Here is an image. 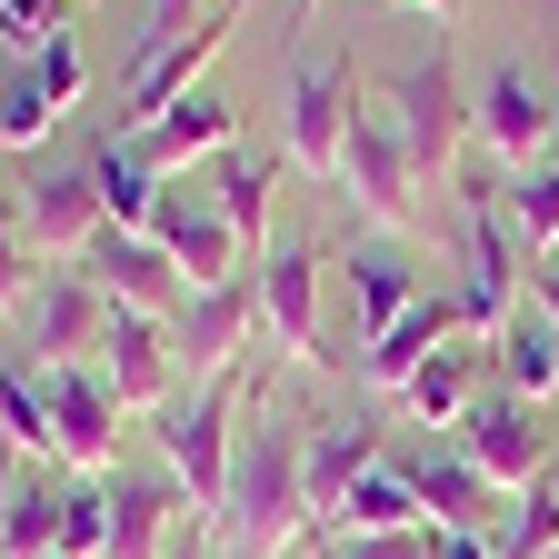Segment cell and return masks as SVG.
<instances>
[{
	"label": "cell",
	"mask_w": 559,
	"mask_h": 559,
	"mask_svg": "<svg viewBox=\"0 0 559 559\" xmlns=\"http://www.w3.org/2000/svg\"><path fill=\"white\" fill-rule=\"evenodd\" d=\"M170 559H210V520H180V539H170Z\"/></svg>",
	"instance_id": "41"
},
{
	"label": "cell",
	"mask_w": 559,
	"mask_h": 559,
	"mask_svg": "<svg viewBox=\"0 0 559 559\" xmlns=\"http://www.w3.org/2000/svg\"><path fill=\"white\" fill-rule=\"evenodd\" d=\"M390 11H409V21H430V31H440V21L460 11V0H390Z\"/></svg>",
	"instance_id": "42"
},
{
	"label": "cell",
	"mask_w": 559,
	"mask_h": 559,
	"mask_svg": "<svg viewBox=\"0 0 559 559\" xmlns=\"http://www.w3.org/2000/svg\"><path fill=\"white\" fill-rule=\"evenodd\" d=\"M210 539H221L230 559H290L310 530V500H300V430L270 409V370L240 409V460H230V500L221 520H210Z\"/></svg>",
	"instance_id": "1"
},
{
	"label": "cell",
	"mask_w": 559,
	"mask_h": 559,
	"mask_svg": "<svg viewBox=\"0 0 559 559\" xmlns=\"http://www.w3.org/2000/svg\"><path fill=\"white\" fill-rule=\"evenodd\" d=\"M180 31H200L190 0H151V31H140V50H160V40H180Z\"/></svg>",
	"instance_id": "38"
},
{
	"label": "cell",
	"mask_w": 559,
	"mask_h": 559,
	"mask_svg": "<svg viewBox=\"0 0 559 559\" xmlns=\"http://www.w3.org/2000/svg\"><path fill=\"white\" fill-rule=\"evenodd\" d=\"M151 240L170 250V270L190 280V290H221V280H240V270H250V250L230 240V221H221L210 200H160Z\"/></svg>",
	"instance_id": "20"
},
{
	"label": "cell",
	"mask_w": 559,
	"mask_h": 559,
	"mask_svg": "<svg viewBox=\"0 0 559 559\" xmlns=\"http://www.w3.org/2000/svg\"><path fill=\"white\" fill-rule=\"evenodd\" d=\"M31 290H40V260H31V240H21V200L0 190V320H21Z\"/></svg>",
	"instance_id": "35"
},
{
	"label": "cell",
	"mask_w": 559,
	"mask_h": 559,
	"mask_svg": "<svg viewBox=\"0 0 559 559\" xmlns=\"http://www.w3.org/2000/svg\"><path fill=\"white\" fill-rule=\"evenodd\" d=\"M310 11H320V0H300V21H310Z\"/></svg>",
	"instance_id": "43"
},
{
	"label": "cell",
	"mask_w": 559,
	"mask_h": 559,
	"mask_svg": "<svg viewBox=\"0 0 559 559\" xmlns=\"http://www.w3.org/2000/svg\"><path fill=\"white\" fill-rule=\"evenodd\" d=\"M280 170H290V160H260V151H230V160H221V200H210V210L230 221V240L250 250V270L270 260V200H280Z\"/></svg>",
	"instance_id": "24"
},
{
	"label": "cell",
	"mask_w": 559,
	"mask_h": 559,
	"mask_svg": "<svg viewBox=\"0 0 559 559\" xmlns=\"http://www.w3.org/2000/svg\"><path fill=\"white\" fill-rule=\"evenodd\" d=\"M180 520H190V500H180L170 469H160V479L110 469V549H100V559H170Z\"/></svg>",
	"instance_id": "21"
},
{
	"label": "cell",
	"mask_w": 559,
	"mask_h": 559,
	"mask_svg": "<svg viewBox=\"0 0 559 559\" xmlns=\"http://www.w3.org/2000/svg\"><path fill=\"white\" fill-rule=\"evenodd\" d=\"M91 180H100V210H110V230H151L160 221V200H170V180L130 151V140H110L100 130V151H91Z\"/></svg>",
	"instance_id": "27"
},
{
	"label": "cell",
	"mask_w": 559,
	"mask_h": 559,
	"mask_svg": "<svg viewBox=\"0 0 559 559\" xmlns=\"http://www.w3.org/2000/svg\"><path fill=\"white\" fill-rule=\"evenodd\" d=\"M130 151L151 160L160 180H170V170H190V160H230V151H240V110H230L221 91H190L170 120H151V130H140Z\"/></svg>",
	"instance_id": "22"
},
{
	"label": "cell",
	"mask_w": 559,
	"mask_h": 559,
	"mask_svg": "<svg viewBox=\"0 0 559 559\" xmlns=\"http://www.w3.org/2000/svg\"><path fill=\"white\" fill-rule=\"evenodd\" d=\"M460 460L479 469V479H500L510 500L530 479H549L559 469V430L539 419V400H520V390H479L469 400V419H460Z\"/></svg>",
	"instance_id": "8"
},
{
	"label": "cell",
	"mask_w": 559,
	"mask_h": 559,
	"mask_svg": "<svg viewBox=\"0 0 559 559\" xmlns=\"http://www.w3.org/2000/svg\"><path fill=\"white\" fill-rule=\"evenodd\" d=\"M100 380L120 409H170L180 400V349H170V320H140V310H110V340H100Z\"/></svg>",
	"instance_id": "17"
},
{
	"label": "cell",
	"mask_w": 559,
	"mask_h": 559,
	"mask_svg": "<svg viewBox=\"0 0 559 559\" xmlns=\"http://www.w3.org/2000/svg\"><path fill=\"white\" fill-rule=\"evenodd\" d=\"M349 120H360V70H349V60H300L290 70V120H280V160H290L300 180L340 190Z\"/></svg>",
	"instance_id": "7"
},
{
	"label": "cell",
	"mask_w": 559,
	"mask_h": 559,
	"mask_svg": "<svg viewBox=\"0 0 559 559\" xmlns=\"http://www.w3.org/2000/svg\"><path fill=\"white\" fill-rule=\"evenodd\" d=\"M260 340L290 370H330V349H320V250H270L260 260Z\"/></svg>",
	"instance_id": "15"
},
{
	"label": "cell",
	"mask_w": 559,
	"mask_h": 559,
	"mask_svg": "<svg viewBox=\"0 0 559 559\" xmlns=\"http://www.w3.org/2000/svg\"><path fill=\"white\" fill-rule=\"evenodd\" d=\"M50 559H60V549H50Z\"/></svg>",
	"instance_id": "45"
},
{
	"label": "cell",
	"mask_w": 559,
	"mask_h": 559,
	"mask_svg": "<svg viewBox=\"0 0 559 559\" xmlns=\"http://www.w3.org/2000/svg\"><path fill=\"white\" fill-rule=\"evenodd\" d=\"M70 11H81V0H70Z\"/></svg>",
	"instance_id": "44"
},
{
	"label": "cell",
	"mask_w": 559,
	"mask_h": 559,
	"mask_svg": "<svg viewBox=\"0 0 559 559\" xmlns=\"http://www.w3.org/2000/svg\"><path fill=\"white\" fill-rule=\"evenodd\" d=\"M520 300H530V260H510L500 180H460V310H469V340L489 349Z\"/></svg>",
	"instance_id": "5"
},
{
	"label": "cell",
	"mask_w": 559,
	"mask_h": 559,
	"mask_svg": "<svg viewBox=\"0 0 559 559\" xmlns=\"http://www.w3.org/2000/svg\"><path fill=\"white\" fill-rule=\"evenodd\" d=\"M380 530H430V510H419V489H409L400 460L360 469V479H349V500H340V520H330V539H380Z\"/></svg>",
	"instance_id": "25"
},
{
	"label": "cell",
	"mask_w": 559,
	"mask_h": 559,
	"mask_svg": "<svg viewBox=\"0 0 559 559\" xmlns=\"http://www.w3.org/2000/svg\"><path fill=\"white\" fill-rule=\"evenodd\" d=\"M390 450H380V419L370 409H340V419H310L300 430V500H310V530L330 539V520H340V500H349V479L360 469H380Z\"/></svg>",
	"instance_id": "14"
},
{
	"label": "cell",
	"mask_w": 559,
	"mask_h": 559,
	"mask_svg": "<svg viewBox=\"0 0 559 559\" xmlns=\"http://www.w3.org/2000/svg\"><path fill=\"white\" fill-rule=\"evenodd\" d=\"M500 200H510L520 260H530V270H539V260H559V151H549V160H530V170H510V180H500Z\"/></svg>",
	"instance_id": "28"
},
{
	"label": "cell",
	"mask_w": 559,
	"mask_h": 559,
	"mask_svg": "<svg viewBox=\"0 0 559 559\" xmlns=\"http://www.w3.org/2000/svg\"><path fill=\"white\" fill-rule=\"evenodd\" d=\"M100 340H110V290L91 270H40V290L21 310L31 370H81V360H100Z\"/></svg>",
	"instance_id": "10"
},
{
	"label": "cell",
	"mask_w": 559,
	"mask_h": 559,
	"mask_svg": "<svg viewBox=\"0 0 559 559\" xmlns=\"http://www.w3.org/2000/svg\"><path fill=\"white\" fill-rule=\"evenodd\" d=\"M81 270L110 290V310H140V320H180V310H190V280L170 270V250H160L151 230H100Z\"/></svg>",
	"instance_id": "16"
},
{
	"label": "cell",
	"mask_w": 559,
	"mask_h": 559,
	"mask_svg": "<svg viewBox=\"0 0 559 559\" xmlns=\"http://www.w3.org/2000/svg\"><path fill=\"white\" fill-rule=\"evenodd\" d=\"M489 360H500V390L549 400V390H559V320H549L539 300H520V310H510V330L489 340Z\"/></svg>",
	"instance_id": "26"
},
{
	"label": "cell",
	"mask_w": 559,
	"mask_h": 559,
	"mask_svg": "<svg viewBox=\"0 0 559 559\" xmlns=\"http://www.w3.org/2000/svg\"><path fill=\"white\" fill-rule=\"evenodd\" d=\"M400 151L419 170V190H460V151H469V91H460V60H450V31H430V50H419L400 81L380 91Z\"/></svg>",
	"instance_id": "3"
},
{
	"label": "cell",
	"mask_w": 559,
	"mask_h": 559,
	"mask_svg": "<svg viewBox=\"0 0 559 559\" xmlns=\"http://www.w3.org/2000/svg\"><path fill=\"white\" fill-rule=\"evenodd\" d=\"M400 469H409V489H419V510H430V530H500V520H510V489L479 479L460 450H409Z\"/></svg>",
	"instance_id": "19"
},
{
	"label": "cell",
	"mask_w": 559,
	"mask_h": 559,
	"mask_svg": "<svg viewBox=\"0 0 559 559\" xmlns=\"http://www.w3.org/2000/svg\"><path fill=\"white\" fill-rule=\"evenodd\" d=\"M0 450L50 460V380H31V360L0 370Z\"/></svg>",
	"instance_id": "30"
},
{
	"label": "cell",
	"mask_w": 559,
	"mask_h": 559,
	"mask_svg": "<svg viewBox=\"0 0 559 559\" xmlns=\"http://www.w3.org/2000/svg\"><path fill=\"white\" fill-rule=\"evenodd\" d=\"M489 549H500V559H549V549H559V469L530 479L520 500H510V520L489 530Z\"/></svg>",
	"instance_id": "31"
},
{
	"label": "cell",
	"mask_w": 559,
	"mask_h": 559,
	"mask_svg": "<svg viewBox=\"0 0 559 559\" xmlns=\"http://www.w3.org/2000/svg\"><path fill=\"white\" fill-rule=\"evenodd\" d=\"M450 340H469V310H460V290H419V300H409V310H400V320H390V330L360 349V380L400 400V390H409V370L430 360V349H450Z\"/></svg>",
	"instance_id": "18"
},
{
	"label": "cell",
	"mask_w": 559,
	"mask_h": 559,
	"mask_svg": "<svg viewBox=\"0 0 559 559\" xmlns=\"http://www.w3.org/2000/svg\"><path fill=\"white\" fill-rule=\"evenodd\" d=\"M250 21V0H221L200 31H180V40H160V50H140L130 70H120V91H110V140H140L151 120H170L190 91H200V70L230 50V31Z\"/></svg>",
	"instance_id": "4"
},
{
	"label": "cell",
	"mask_w": 559,
	"mask_h": 559,
	"mask_svg": "<svg viewBox=\"0 0 559 559\" xmlns=\"http://www.w3.org/2000/svg\"><path fill=\"white\" fill-rule=\"evenodd\" d=\"M50 130H60V100L40 91V70L21 60L11 81H0V160H21L31 140H50Z\"/></svg>",
	"instance_id": "32"
},
{
	"label": "cell",
	"mask_w": 559,
	"mask_h": 559,
	"mask_svg": "<svg viewBox=\"0 0 559 559\" xmlns=\"http://www.w3.org/2000/svg\"><path fill=\"white\" fill-rule=\"evenodd\" d=\"M440 559H500V549H489V530H440Z\"/></svg>",
	"instance_id": "39"
},
{
	"label": "cell",
	"mask_w": 559,
	"mask_h": 559,
	"mask_svg": "<svg viewBox=\"0 0 559 559\" xmlns=\"http://www.w3.org/2000/svg\"><path fill=\"white\" fill-rule=\"evenodd\" d=\"M419 300V280H409V260H390V250H360V260H349V330H360V349L400 320Z\"/></svg>",
	"instance_id": "29"
},
{
	"label": "cell",
	"mask_w": 559,
	"mask_h": 559,
	"mask_svg": "<svg viewBox=\"0 0 559 559\" xmlns=\"http://www.w3.org/2000/svg\"><path fill=\"white\" fill-rule=\"evenodd\" d=\"M110 549V479L60 489V559H100Z\"/></svg>",
	"instance_id": "34"
},
{
	"label": "cell",
	"mask_w": 559,
	"mask_h": 559,
	"mask_svg": "<svg viewBox=\"0 0 559 559\" xmlns=\"http://www.w3.org/2000/svg\"><path fill=\"white\" fill-rule=\"evenodd\" d=\"M31 70H40V91H50L60 110H70V100L91 91V60H81V40H70V31H60L50 50H31Z\"/></svg>",
	"instance_id": "36"
},
{
	"label": "cell",
	"mask_w": 559,
	"mask_h": 559,
	"mask_svg": "<svg viewBox=\"0 0 559 559\" xmlns=\"http://www.w3.org/2000/svg\"><path fill=\"white\" fill-rule=\"evenodd\" d=\"M530 300H539V310L559 320V260H539V270H530Z\"/></svg>",
	"instance_id": "40"
},
{
	"label": "cell",
	"mask_w": 559,
	"mask_h": 559,
	"mask_svg": "<svg viewBox=\"0 0 559 559\" xmlns=\"http://www.w3.org/2000/svg\"><path fill=\"white\" fill-rule=\"evenodd\" d=\"M330 559H440V530H380V539H330Z\"/></svg>",
	"instance_id": "37"
},
{
	"label": "cell",
	"mask_w": 559,
	"mask_h": 559,
	"mask_svg": "<svg viewBox=\"0 0 559 559\" xmlns=\"http://www.w3.org/2000/svg\"><path fill=\"white\" fill-rule=\"evenodd\" d=\"M549 559H559V549H549Z\"/></svg>",
	"instance_id": "46"
},
{
	"label": "cell",
	"mask_w": 559,
	"mask_h": 559,
	"mask_svg": "<svg viewBox=\"0 0 559 559\" xmlns=\"http://www.w3.org/2000/svg\"><path fill=\"white\" fill-rule=\"evenodd\" d=\"M100 230H110V210H100V180L91 170H40L21 190V240H31L40 270H81Z\"/></svg>",
	"instance_id": "13"
},
{
	"label": "cell",
	"mask_w": 559,
	"mask_h": 559,
	"mask_svg": "<svg viewBox=\"0 0 559 559\" xmlns=\"http://www.w3.org/2000/svg\"><path fill=\"white\" fill-rule=\"evenodd\" d=\"M250 390H260V370H230V380L180 390L151 419V430H160V469L180 479L190 520H221V500H230V460H240V409H250Z\"/></svg>",
	"instance_id": "2"
},
{
	"label": "cell",
	"mask_w": 559,
	"mask_h": 559,
	"mask_svg": "<svg viewBox=\"0 0 559 559\" xmlns=\"http://www.w3.org/2000/svg\"><path fill=\"white\" fill-rule=\"evenodd\" d=\"M60 549V489L21 479V500H11V530H0V559H50Z\"/></svg>",
	"instance_id": "33"
},
{
	"label": "cell",
	"mask_w": 559,
	"mask_h": 559,
	"mask_svg": "<svg viewBox=\"0 0 559 559\" xmlns=\"http://www.w3.org/2000/svg\"><path fill=\"white\" fill-rule=\"evenodd\" d=\"M469 400H479V340L430 349V360L409 370V390H400V409L419 419V430H460V419H469Z\"/></svg>",
	"instance_id": "23"
},
{
	"label": "cell",
	"mask_w": 559,
	"mask_h": 559,
	"mask_svg": "<svg viewBox=\"0 0 559 559\" xmlns=\"http://www.w3.org/2000/svg\"><path fill=\"white\" fill-rule=\"evenodd\" d=\"M469 140L489 151V170L510 180V170H530V160H549V151H559V100H539L530 70H520V60H500V70L469 91Z\"/></svg>",
	"instance_id": "11"
},
{
	"label": "cell",
	"mask_w": 559,
	"mask_h": 559,
	"mask_svg": "<svg viewBox=\"0 0 559 559\" xmlns=\"http://www.w3.org/2000/svg\"><path fill=\"white\" fill-rule=\"evenodd\" d=\"M250 340H260V270L221 280V290H190V310L170 320V349H180V390L250 370Z\"/></svg>",
	"instance_id": "9"
},
{
	"label": "cell",
	"mask_w": 559,
	"mask_h": 559,
	"mask_svg": "<svg viewBox=\"0 0 559 559\" xmlns=\"http://www.w3.org/2000/svg\"><path fill=\"white\" fill-rule=\"evenodd\" d=\"M340 200H349V221H370L380 240H409L430 210H419V170L400 151V130L380 110V91H360V120H349V151H340Z\"/></svg>",
	"instance_id": "6"
},
{
	"label": "cell",
	"mask_w": 559,
	"mask_h": 559,
	"mask_svg": "<svg viewBox=\"0 0 559 559\" xmlns=\"http://www.w3.org/2000/svg\"><path fill=\"white\" fill-rule=\"evenodd\" d=\"M50 380V460L60 469H81V479H110L120 469V400H110V380L81 360V370H40Z\"/></svg>",
	"instance_id": "12"
}]
</instances>
